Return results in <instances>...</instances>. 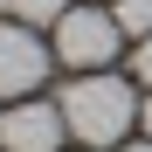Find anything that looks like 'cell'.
I'll use <instances>...</instances> for the list:
<instances>
[{"label": "cell", "mask_w": 152, "mask_h": 152, "mask_svg": "<svg viewBox=\"0 0 152 152\" xmlns=\"http://www.w3.org/2000/svg\"><path fill=\"white\" fill-rule=\"evenodd\" d=\"M56 104H62L69 132L83 145H124V132H132V118H138V90L118 83L111 69H90V76H76Z\"/></svg>", "instance_id": "6da1fadb"}, {"label": "cell", "mask_w": 152, "mask_h": 152, "mask_svg": "<svg viewBox=\"0 0 152 152\" xmlns=\"http://www.w3.org/2000/svg\"><path fill=\"white\" fill-rule=\"evenodd\" d=\"M118 42H124L118 14H97V7H69V14L56 21V62H69L76 76H90V69H111Z\"/></svg>", "instance_id": "7a4b0ae2"}, {"label": "cell", "mask_w": 152, "mask_h": 152, "mask_svg": "<svg viewBox=\"0 0 152 152\" xmlns=\"http://www.w3.org/2000/svg\"><path fill=\"white\" fill-rule=\"evenodd\" d=\"M56 48H42V35L28 21H0V97H35Z\"/></svg>", "instance_id": "3957f363"}, {"label": "cell", "mask_w": 152, "mask_h": 152, "mask_svg": "<svg viewBox=\"0 0 152 152\" xmlns=\"http://www.w3.org/2000/svg\"><path fill=\"white\" fill-rule=\"evenodd\" d=\"M62 138H69L62 104H14L0 118V152H62Z\"/></svg>", "instance_id": "277c9868"}, {"label": "cell", "mask_w": 152, "mask_h": 152, "mask_svg": "<svg viewBox=\"0 0 152 152\" xmlns=\"http://www.w3.org/2000/svg\"><path fill=\"white\" fill-rule=\"evenodd\" d=\"M7 7V21H28V28H56V21L69 14V0H0Z\"/></svg>", "instance_id": "5b68a950"}, {"label": "cell", "mask_w": 152, "mask_h": 152, "mask_svg": "<svg viewBox=\"0 0 152 152\" xmlns=\"http://www.w3.org/2000/svg\"><path fill=\"white\" fill-rule=\"evenodd\" d=\"M111 14H118V28H124V35H138V42L152 35V0H118Z\"/></svg>", "instance_id": "8992f818"}, {"label": "cell", "mask_w": 152, "mask_h": 152, "mask_svg": "<svg viewBox=\"0 0 152 152\" xmlns=\"http://www.w3.org/2000/svg\"><path fill=\"white\" fill-rule=\"evenodd\" d=\"M138 83H145V90H152V35H145V42H138Z\"/></svg>", "instance_id": "52a82bcc"}, {"label": "cell", "mask_w": 152, "mask_h": 152, "mask_svg": "<svg viewBox=\"0 0 152 152\" xmlns=\"http://www.w3.org/2000/svg\"><path fill=\"white\" fill-rule=\"evenodd\" d=\"M138 124H145V138H152V104H138Z\"/></svg>", "instance_id": "ba28073f"}, {"label": "cell", "mask_w": 152, "mask_h": 152, "mask_svg": "<svg viewBox=\"0 0 152 152\" xmlns=\"http://www.w3.org/2000/svg\"><path fill=\"white\" fill-rule=\"evenodd\" d=\"M111 152H152V138H138V145H111Z\"/></svg>", "instance_id": "9c48e42d"}]
</instances>
